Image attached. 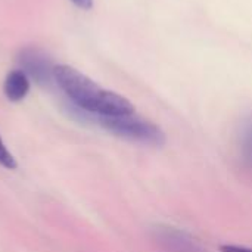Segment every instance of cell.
<instances>
[{
  "mask_svg": "<svg viewBox=\"0 0 252 252\" xmlns=\"http://www.w3.org/2000/svg\"><path fill=\"white\" fill-rule=\"evenodd\" d=\"M0 165L7 168V170H15L16 168V159L13 158V155L7 151L6 145L3 143L1 137H0Z\"/></svg>",
  "mask_w": 252,
  "mask_h": 252,
  "instance_id": "cell-7",
  "label": "cell"
},
{
  "mask_svg": "<svg viewBox=\"0 0 252 252\" xmlns=\"http://www.w3.org/2000/svg\"><path fill=\"white\" fill-rule=\"evenodd\" d=\"M105 130L112 134L149 146H161L165 143L164 131L149 120L137 117L136 114L118 117H90Z\"/></svg>",
  "mask_w": 252,
  "mask_h": 252,
  "instance_id": "cell-2",
  "label": "cell"
},
{
  "mask_svg": "<svg viewBox=\"0 0 252 252\" xmlns=\"http://www.w3.org/2000/svg\"><path fill=\"white\" fill-rule=\"evenodd\" d=\"M220 252H252V250L245 247H236V245H223L220 248Z\"/></svg>",
  "mask_w": 252,
  "mask_h": 252,
  "instance_id": "cell-8",
  "label": "cell"
},
{
  "mask_svg": "<svg viewBox=\"0 0 252 252\" xmlns=\"http://www.w3.org/2000/svg\"><path fill=\"white\" fill-rule=\"evenodd\" d=\"M16 62L19 69L28 77L32 78L40 86H50L55 83V63L52 58L41 49L28 46L18 52Z\"/></svg>",
  "mask_w": 252,
  "mask_h": 252,
  "instance_id": "cell-3",
  "label": "cell"
},
{
  "mask_svg": "<svg viewBox=\"0 0 252 252\" xmlns=\"http://www.w3.org/2000/svg\"><path fill=\"white\" fill-rule=\"evenodd\" d=\"M155 239L171 252H204L195 239L174 227H157Z\"/></svg>",
  "mask_w": 252,
  "mask_h": 252,
  "instance_id": "cell-4",
  "label": "cell"
},
{
  "mask_svg": "<svg viewBox=\"0 0 252 252\" xmlns=\"http://www.w3.org/2000/svg\"><path fill=\"white\" fill-rule=\"evenodd\" d=\"M55 83L66 94L71 105L89 117H118L134 114L133 103L124 96L105 90L87 75L69 65L55 66Z\"/></svg>",
  "mask_w": 252,
  "mask_h": 252,
  "instance_id": "cell-1",
  "label": "cell"
},
{
  "mask_svg": "<svg viewBox=\"0 0 252 252\" xmlns=\"http://www.w3.org/2000/svg\"><path fill=\"white\" fill-rule=\"evenodd\" d=\"M3 92L10 102H21L30 92V78L21 69L7 72L3 83Z\"/></svg>",
  "mask_w": 252,
  "mask_h": 252,
  "instance_id": "cell-6",
  "label": "cell"
},
{
  "mask_svg": "<svg viewBox=\"0 0 252 252\" xmlns=\"http://www.w3.org/2000/svg\"><path fill=\"white\" fill-rule=\"evenodd\" d=\"M75 6H78V7H81V9H86V10H89V9H92V6H93V0H71Z\"/></svg>",
  "mask_w": 252,
  "mask_h": 252,
  "instance_id": "cell-9",
  "label": "cell"
},
{
  "mask_svg": "<svg viewBox=\"0 0 252 252\" xmlns=\"http://www.w3.org/2000/svg\"><path fill=\"white\" fill-rule=\"evenodd\" d=\"M238 155L242 167L252 171V114L242 118L238 131Z\"/></svg>",
  "mask_w": 252,
  "mask_h": 252,
  "instance_id": "cell-5",
  "label": "cell"
}]
</instances>
